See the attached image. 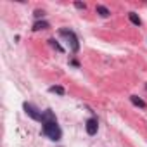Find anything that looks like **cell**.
<instances>
[{
    "label": "cell",
    "mask_w": 147,
    "mask_h": 147,
    "mask_svg": "<svg viewBox=\"0 0 147 147\" xmlns=\"http://www.w3.org/2000/svg\"><path fill=\"white\" fill-rule=\"evenodd\" d=\"M85 130H87V133H88L90 137L97 135V131H99V119H97L95 116L88 118V119L85 121Z\"/></svg>",
    "instance_id": "cell-4"
},
{
    "label": "cell",
    "mask_w": 147,
    "mask_h": 147,
    "mask_svg": "<svg viewBox=\"0 0 147 147\" xmlns=\"http://www.w3.org/2000/svg\"><path fill=\"white\" fill-rule=\"evenodd\" d=\"M145 88H147V85H145Z\"/></svg>",
    "instance_id": "cell-13"
},
{
    "label": "cell",
    "mask_w": 147,
    "mask_h": 147,
    "mask_svg": "<svg viewBox=\"0 0 147 147\" xmlns=\"http://www.w3.org/2000/svg\"><path fill=\"white\" fill-rule=\"evenodd\" d=\"M95 12H97L100 18H109V16H111V11H109L106 5H97V7H95Z\"/></svg>",
    "instance_id": "cell-5"
},
{
    "label": "cell",
    "mask_w": 147,
    "mask_h": 147,
    "mask_svg": "<svg viewBox=\"0 0 147 147\" xmlns=\"http://www.w3.org/2000/svg\"><path fill=\"white\" fill-rule=\"evenodd\" d=\"M75 7H76V9H80V11H85V9H87V5H85V4H82V2H75Z\"/></svg>",
    "instance_id": "cell-12"
},
{
    "label": "cell",
    "mask_w": 147,
    "mask_h": 147,
    "mask_svg": "<svg viewBox=\"0 0 147 147\" xmlns=\"http://www.w3.org/2000/svg\"><path fill=\"white\" fill-rule=\"evenodd\" d=\"M42 133L45 137H49V140L52 142H59L62 138V130L59 126V121L54 114L52 109H45L43 111V116H42Z\"/></svg>",
    "instance_id": "cell-1"
},
{
    "label": "cell",
    "mask_w": 147,
    "mask_h": 147,
    "mask_svg": "<svg viewBox=\"0 0 147 147\" xmlns=\"http://www.w3.org/2000/svg\"><path fill=\"white\" fill-rule=\"evenodd\" d=\"M23 109H24V113H26L31 119H35V121H42L43 111H40L35 104H31V102H23Z\"/></svg>",
    "instance_id": "cell-3"
},
{
    "label": "cell",
    "mask_w": 147,
    "mask_h": 147,
    "mask_svg": "<svg viewBox=\"0 0 147 147\" xmlns=\"http://www.w3.org/2000/svg\"><path fill=\"white\" fill-rule=\"evenodd\" d=\"M49 42H50V45H52V47H54V49H57V50H59V52H64V49H62V47H61V45H59V43H57V42H55V40H54V38H50V40H49Z\"/></svg>",
    "instance_id": "cell-11"
},
{
    "label": "cell",
    "mask_w": 147,
    "mask_h": 147,
    "mask_svg": "<svg viewBox=\"0 0 147 147\" xmlns=\"http://www.w3.org/2000/svg\"><path fill=\"white\" fill-rule=\"evenodd\" d=\"M59 35H61L62 38H66V42H67V45H69V49H71L73 54H76V52L80 50V40H78L76 33L73 31V30H69V28H61V30H59Z\"/></svg>",
    "instance_id": "cell-2"
},
{
    "label": "cell",
    "mask_w": 147,
    "mask_h": 147,
    "mask_svg": "<svg viewBox=\"0 0 147 147\" xmlns=\"http://www.w3.org/2000/svg\"><path fill=\"white\" fill-rule=\"evenodd\" d=\"M49 92L57 94V95H66V90H64V87H61V85H52V87L49 88Z\"/></svg>",
    "instance_id": "cell-8"
},
{
    "label": "cell",
    "mask_w": 147,
    "mask_h": 147,
    "mask_svg": "<svg viewBox=\"0 0 147 147\" xmlns=\"http://www.w3.org/2000/svg\"><path fill=\"white\" fill-rule=\"evenodd\" d=\"M49 26H50V24H49L47 21H42V19H40V21H35L33 30H35V31H40V30H47Z\"/></svg>",
    "instance_id": "cell-7"
},
{
    "label": "cell",
    "mask_w": 147,
    "mask_h": 147,
    "mask_svg": "<svg viewBox=\"0 0 147 147\" xmlns=\"http://www.w3.org/2000/svg\"><path fill=\"white\" fill-rule=\"evenodd\" d=\"M33 16H35V19H36V21H40V19H42V18L45 16V11H40V9H36Z\"/></svg>",
    "instance_id": "cell-10"
},
{
    "label": "cell",
    "mask_w": 147,
    "mask_h": 147,
    "mask_svg": "<svg viewBox=\"0 0 147 147\" xmlns=\"http://www.w3.org/2000/svg\"><path fill=\"white\" fill-rule=\"evenodd\" d=\"M130 100H131L133 106H137V107H140V109H145V107H147V104H145L140 97H137V95H130Z\"/></svg>",
    "instance_id": "cell-6"
},
{
    "label": "cell",
    "mask_w": 147,
    "mask_h": 147,
    "mask_svg": "<svg viewBox=\"0 0 147 147\" xmlns=\"http://www.w3.org/2000/svg\"><path fill=\"white\" fill-rule=\"evenodd\" d=\"M128 19H130V21H131L135 26H140V24H142V19H140V18H138L135 12H128Z\"/></svg>",
    "instance_id": "cell-9"
}]
</instances>
